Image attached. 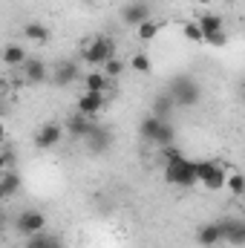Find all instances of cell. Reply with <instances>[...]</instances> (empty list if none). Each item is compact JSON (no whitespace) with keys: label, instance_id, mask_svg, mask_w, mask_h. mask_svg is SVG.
<instances>
[{"label":"cell","instance_id":"cell-1","mask_svg":"<svg viewBox=\"0 0 245 248\" xmlns=\"http://www.w3.org/2000/svg\"><path fill=\"white\" fill-rule=\"evenodd\" d=\"M162 170H165V182L173 187H187L199 185V176H196V162L193 159H187V156H176V159H168L165 165H162Z\"/></svg>","mask_w":245,"mask_h":248},{"label":"cell","instance_id":"cell-2","mask_svg":"<svg viewBox=\"0 0 245 248\" xmlns=\"http://www.w3.org/2000/svg\"><path fill=\"white\" fill-rule=\"evenodd\" d=\"M138 136L144 144H153V147H170L176 144V130L170 122H162L156 116H144L138 122Z\"/></svg>","mask_w":245,"mask_h":248},{"label":"cell","instance_id":"cell-3","mask_svg":"<svg viewBox=\"0 0 245 248\" xmlns=\"http://www.w3.org/2000/svg\"><path fill=\"white\" fill-rule=\"evenodd\" d=\"M116 58V41L107 38V35H95V38H87L81 44V61L90 63V66H104V63Z\"/></svg>","mask_w":245,"mask_h":248},{"label":"cell","instance_id":"cell-4","mask_svg":"<svg viewBox=\"0 0 245 248\" xmlns=\"http://www.w3.org/2000/svg\"><path fill=\"white\" fill-rule=\"evenodd\" d=\"M196 176H199V185L205 187L208 193H216V190H225V182H228V170L208 159V162H196Z\"/></svg>","mask_w":245,"mask_h":248},{"label":"cell","instance_id":"cell-5","mask_svg":"<svg viewBox=\"0 0 245 248\" xmlns=\"http://www.w3.org/2000/svg\"><path fill=\"white\" fill-rule=\"evenodd\" d=\"M168 93L173 95V101H176L179 107H196V104L202 101V87H199L190 75H179V78H173Z\"/></svg>","mask_w":245,"mask_h":248},{"label":"cell","instance_id":"cell-6","mask_svg":"<svg viewBox=\"0 0 245 248\" xmlns=\"http://www.w3.org/2000/svg\"><path fill=\"white\" fill-rule=\"evenodd\" d=\"M15 225H17V231H20L23 237L44 234V231H46V214H44V211H38V208H23V211L17 214Z\"/></svg>","mask_w":245,"mask_h":248},{"label":"cell","instance_id":"cell-7","mask_svg":"<svg viewBox=\"0 0 245 248\" xmlns=\"http://www.w3.org/2000/svg\"><path fill=\"white\" fill-rule=\"evenodd\" d=\"M17 72H20V84H29V87L46 84V81H49V75H52V69L41 61V58H35V55H29L26 63H23Z\"/></svg>","mask_w":245,"mask_h":248},{"label":"cell","instance_id":"cell-8","mask_svg":"<svg viewBox=\"0 0 245 248\" xmlns=\"http://www.w3.org/2000/svg\"><path fill=\"white\" fill-rule=\"evenodd\" d=\"M84 81V75H81V63L78 61H58L52 66V75H49V81L55 84V87H69V84H75V81Z\"/></svg>","mask_w":245,"mask_h":248},{"label":"cell","instance_id":"cell-9","mask_svg":"<svg viewBox=\"0 0 245 248\" xmlns=\"http://www.w3.org/2000/svg\"><path fill=\"white\" fill-rule=\"evenodd\" d=\"M63 139V127L58 122H46L38 127V133H35V147L38 150H52V147H58Z\"/></svg>","mask_w":245,"mask_h":248},{"label":"cell","instance_id":"cell-10","mask_svg":"<svg viewBox=\"0 0 245 248\" xmlns=\"http://www.w3.org/2000/svg\"><path fill=\"white\" fill-rule=\"evenodd\" d=\"M150 15H153V9H150L147 0H133V3H127L122 9V20H124V26H130V29H136L144 20H150Z\"/></svg>","mask_w":245,"mask_h":248},{"label":"cell","instance_id":"cell-11","mask_svg":"<svg viewBox=\"0 0 245 248\" xmlns=\"http://www.w3.org/2000/svg\"><path fill=\"white\" fill-rule=\"evenodd\" d=\"M104 107H107V93H87L84 90L78 95V101H75V110L84 113V116H90V119H95Z\"/></svg>","mask_w":245,"mask_h":248},{"label":"cell","instance_id":"cell-12","mask_svg":"<svg viewBox=\"0 0 245 248\" xmlns=\"http://www.w3.org/2000/svg\"><path fill=\"white\" fill-rule=\"evenodd\" d=\"M63 124H66V133H69L72 139H87V136L92 133V127H95V119H90V116H84V113L75 110Z\"/></svg>","mask_w":245,"mask_h":248},{"label":"cell","instance_id":"cell-13","mask_svg":"<svg viewBox=\"0 0 245 248\" xmlns=\"http://www.w3.org/2000/svg\"><path fill=\"white\" fill-rule=\"evenodd\" d=\"M196 243L205 248H214L219 243H225V234H222V222H208L196 231Z\"/></svg>","mask_w":245,"mask_h":248},{"label":"cell","instance_id":"cell-14","mask_svg":"<svg viewBox=\"0 0 245 248\" xmlns=\"http://www.w3.org/2000/svg\"><path fill=\"white\" fill-rule=\"evenodd\" d=\"M84 141H87V147H90V150H95V153H104V150H107V147L113 144V133H110V130H107L104 124L95 122L92 133H90V136H87Z\"/></svg>","mask_w":245,"mask_h":248},{"label":"cell","instance_id":"cell-15","mask_svg":"<svg viewBox=\"0 0 245 248\" xmlns=\"http://www.w3.org/2000/svg\"><path fill=\"white\" fill-rule=\"evenodd\" d=\"M222 234H225V243L245 246V219H222Z\"/></svg>","mask_w":245,"mask_h":248},{"label":"cell","instance_id":"cell-16","mask_svg":"<svg viewBox=\"0 0 245 248\" xmlns=\"http://www.w3.org/2000/svg\"><path fill=\"white\" fill-rule=\"evenodd\" d=\"M173 107H176V101H173V95H170V93L156 95V98H153V110H150V116H156V119H162V122H170Z\"/></svg>","mask_w":245,"mask_h":248},{"label":"cell","instance_id":"cell-17","mask_svg":"<svg viewBox=\"0 0 245 248\" xmlns=\"http://www.w3.org/2000/svg\"><path fill=\"white\" fill-rule=\"evenodd\" d=\"M84 90L87 93H110V78L101 69H92L84 75Z\"/></svg>","mask_w":245,"mask_h":248},{"label":"cell","instance_id":"cell-18","mask_svg":"<svg viewBox=\"0 0 245 248\" xmlns=\"http://www.w3.org/2000/svg\"><path fill=\"white\" fill-rule=\"evenodd\" d=\"M26 58H29V52H26L20 44H9V46L3 49V63H6L9 69H20V66L26 63Z\"/></svg>","mask_w":245,"mask_h":248},{"label":"cell","instance_id":"cell-19","mask_svg":"<svg viewBox=\"0 0 245 248\" xmlns=\"http://www.w3.org/2000/svg\"><path fill=\"white\" fill-rule=\"evenodd\" d=\"M20 185H23V179H20L15 170L0 173V196H3V199H12V196L20 190Z\"/></svg>","mask_w":245,"mask_h":248},{"label":"cell","instance_id":"cell-20","mask_svg":"<svg viewBox=\"0 0 245 248\" xmlns=\"http://www.w3.org/2000/svg\"><path fill=\"white\" fill-rule=\"evenodd\" d=\"M23 38L35 41V44H46L49 41V29L44 23H23Z\"/></svg>","mask_w":245,"mask_h":248},{"label":"cell","instance_id":"cell-21","mask_svg":"<svg viewBox=\"0 0 245 248\" xmlns=\"http://www.w3.org/2000/svg\"><path fill=\"white\" fill-rule=\"evenodd\" d=\"M23 248H61V240L44 231V234H35V237H26V243H23Z\"/></svg>","mask_w":245,"mask_h":248},{"label":"cell","instance_id":"cell-22","mask_svg":"<svg viewBox=\"0 0 245 248\" xmlns=\"http://www.w3.org/2000/svg\"><path fill=\"white\" fill-rule=\"evenodd\" d=\"M159 32H162V23H159V20H153V17H150V20H144L141 26H136V38H138V41H144V44H147V41H153Z\"/></svg>","mask_w":245,"mask_h":248},{"label":"cell","instance_id":"cell-23","mask_svg":"<svg viewBox=\"0 0 245 248\" xmlns=\"http://www.w3.org/2000/svg\"><path fill=\"white\" fill-rule=\"evenodd\" d=\"M199 26H202V35H205V32H222V29H225L222 17L214 15V12H205V15L199 17Z\"/></svg>","mask_w":245,"mask_h":248},{"label":"cell","instance_id":"cell-24","mask_svg":"<svg viewBox=\"0 0 245 248\" xmlns=\"http://www.w3.org/2000/svg\"><path fill=\"white\" fill-rule=\"evenodd\" d=\"M182 35L190 41V44H202V41H205L199 20H184V23H182Z\"/></svg>","mask_w":245,"mask_h":248},{"label":"cell","instance_id":"cell-25","mask_svg":"<svg viewBox=\"0 0 245 248\" xmlns=\"http://www.w3.org/2000/svg\"><path fill=\"white\" fill-rule=\"evenodd\" d=\"M225 190L231 193V196H243L245 193V176L243 173H228V182H225Z\"/></svg>","mask_w":245,"mask_h":248},{"label":"cell","instance_id":"cell-26","mask_svg":"<svg viewBox=\"0 0 245 248\" xmlns=\"http://www.w3.org/2000/svg\"><path fill=\"white\" fill-rule=\"evenodd\" d=\"M101 72H104L110 81H116V78H122V72H124V61L116 55V58H110V61L101 66Z\"/></svg>","mask_w":245,"mask_h":248},{"label":"cell","instance_id":"cell-27","mask_svg":"<svg viewBox=\"0 0 245 248\" xmlns=\"http://www.w3.org/2000/svg\"><path fill=\"white\" fill-rule=\"evenodd\" d=\"M130 69H136L138 75H150L153 63H150V58H147L144 52H138V55H133V58H130Z\"/></svg>","mask_w":245,"mask_h":248},{"label":"cell","instance_id":"cell-28","mask_svg":"<svg viewBox=\"0 0 245 248\" xmlns=\"http://www.w3.org/2000/svg\"><path fill=\"white\" fill-rule=\"evenodd\" d=\"M205 46H214V49H222V46H228V35H225V29L222 32H205V41H202Z\"/></svg>","mask_w":245,"mask_h":248},{"label":"cell","instance_id":"cell-29","mask_svg":"<svg viewBox=\"0 0 245 248\" xmlns=\"http://www.w3.org/2000/svg\"><path fill=\"white\" fill-rule=\"evenodd\" d=\"M0 170H15V150L12 147H3V156H0Z\"/></svg>","mask_w":245,"mask_h":248},{"label":"cell","instance_id":"cell-30","mask_svg":"<svg viewBox=\"0 0 245 248\" xmlns=\"http://www.w3.org/2000/svg\"><path fill=\"white\" fill-rule=\"evenodd\" d=\"M240 98L245 101V78H243V84H240Z\"/></svg>","mask_w":245,"mask_h":248},{"label":"cell","instance_id":"cell-31","mask_svg":"<svg viewBox=\"0 0 245 248\" xmlns=\"http://www.w3.org/2000/svg\"><path fill=\"white\" fill-rule=\"evenodd\" d=\"M193 3H199V6H211L214 0H193Z\"/></svg>","mask_w":245,"mask_h":248},{"label":"cell","instance_id":"cell-32","mask_svg":"<svg viewBox=\"0 0 245 248\" xmlns=\"http://www.w3.org/2000/svg\"><path fill=\"white\" fill-rule=\"evenodd\" d=\"M240 199H243V202H245V193H243V196H240Z\"/></svg>","mask_w":245,"mask_h":248},{"label":"cell","instance_id":"cell-33","mask_svg":"<svg viewBox=\"0 0 245 248\" xmlns=\"http://www.w3.org/2000/svg\"><path fill=\"white\" fill-rule=\"evenodd\" d=\"M228 3H231V0H228Z\"/></svg>","mask_w":245,"mask_h":248}]
</instances>
